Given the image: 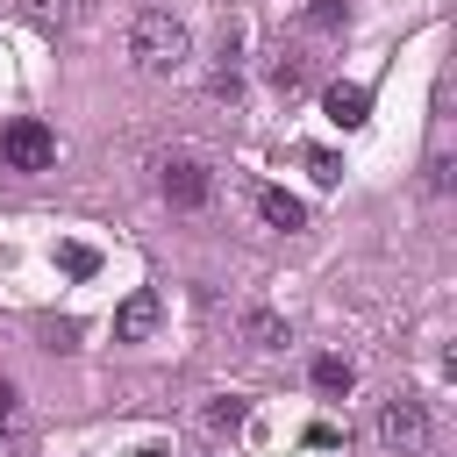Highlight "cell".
Returning <instances> with one entry per match:
<instances>
[{"instance_id": "14", "label": "cell", "mask_w": 457, "mask_h": 457, "mask_svg": "<svg viewBox=\"0 0 457 457\" xmlns=\"http://www.w3.org/2000/svg\"><path fill=\"white\" fill-rule=\"evenodd\" d=\"M57 264H64L71 278H86V271H100V257H93L86 243H57Z\"/></svg>"}, {"instance_id": "16", "label": "cell", "mask_w": 457, "mask_h": 457, "mask_svg": "<svg viewBox=\"0 0 457 457\" xmlns=\"http://www.w3.org/2000/svg\"><path fill=\"white\" fill-rule=\"evenodd\" d=\"M0 457H21V443L7 436V421H0Z\"/></svg>"}, {"instance_id": "2", "label": "cell", "mask_w": 457, "mask_h": 457, "mask_svg": "<svg viewBox=\"0 0 457 457\" xmlns=\"http://www.w3.org/2000/svg\"><path fill=\"white\" fill-rule=\"evenodd\" d=\"M371 436H378L393 457H421V450H428V436H436V421H428V400H414V393H393V400L378 407Z\"/></svg>"}, {"instance_id": "4", "label": "cell", "mask_w": 457, "mask_h": 457, "mask_svg": "<svg viewBox=\"0 0 457 457\" xmlns=\"http://www.w3.org/2000/svg\"><path fill=\"white\" fill-rule=\"evenodd\" d=\"M157 321H164L157 286H136V293L114 307V343H150V336H157Z\"/></svg>"}, {"instance_id": "15", "label": "cell", "mask_w": 457, "mask_h": 457, "mask_svg": "<svg viewBox=\"0 0 457 457\" xmlns=\"http://www.w3.org/2000/svg\"><path fill=\"white\" fill-rule=\"evenodd\" d=\"M14 407H21V393H14V378L0 371V421H14Z\"/></svg>"}, {"instance_id": "6", "label": "cell", "mask_w": 457, "mask_h": 457, "mask_svg": "<svg viewBox=\"0 0 457 457\" xmlns=\"http://www.w3.org/2000/svg\"><path fill=\"white\" fill-rule=\"evenodd\" d=\"M243 421H250V400H243V393H214V400L200 407V428H207V436H243Z\"/></svg>"}, {"instance_id": "12", "label": "cell", "mask_w": 457, "mask_h": 457, "mask_svg": "<svg viewBox=\"0 0 457 457\" xmlns=\"http://www.w3.org/2000/svg\"><path fill=\"white\" fill-rule=\"evenodd\" d=\"M343 21H350V14H343V0H307V29H314V36H336Z\"/></svg>"}, {"instance_id": "8", "label": "cell", "mask_w": 457, "mask_h": 457, "mask_svg": "<svg viewBox=\"0 0 457 457\" xmlns=\"http://www.w3.org/2000/svg\"><path fill=\"white\" fill-rule=\"evenodd\" d=\"M243 336H250L257 350H286V343H293L286 314H271V307H250V314H243Z\"/></svg>"}, {"instance_id": "10", "label": "cell", "mask_w": 457, "mask_h": 457, "mask_svg": "<svg viewBox=\"0 0 457 457\" xmlns=\"http://www.w3.org/2000/svg\"><path fill=\"white\" fill-rule=\"evenodd\" d=\"M350 386H357L350 357H314V393H321V400H343Z\"/></svg>"}, {"instance_id": "3", "label": "cell", "mask_w": 457, "mask_h": 457, "mask_svg": "<svg viewBox=\"0 0 457 457\" xmlns=\"http://www.w3.org/2000/svg\"><path fill=\"white\" fill-rule=\"evenodd\" d=\"M0 164H7V171H50V164H57V136H50V121L14 114V121L0 129Z\"/></svg>"}, {"instance_id": "7", "label": "cell", "mask_w": 457, "mask_h": 457, "mask_svg": "<svg viewBox=\"0 0 457 457\" xmlns=\"http://www.w3.org/2000/svg\"><path fill=\"white\" fill-rule=\"evenodd\" d=\"M321 107H328V121H336V129H357V121H364V107H371V93H364V86H350V79H336V86L321 93Z\"/></svg>"}, {"instance_id": "13", "label": "cell", "mask_w": 457, "mask_h": 457, "mask_svg": "<svg viewBox=\"0 0 457 457\" xmlns=\"http://www.w3.org/2000/svg\"><path fill=\"white\" fill-rule=\"evenodd\" d=\"M300 164L314 171V186H336V179H343V157H336V150H300Z\"/></svg>"}, {"instance_id": "5", "label": "cell", "mask_w": 457, "mask_h": 457, "mask_svg": "<svg viewBox=\"0 0 457 457\" xmlns=\"http://www.w3.org/2000/svg\"><path fill=\"white\" fill-rule=\"evenodd\" d=\"M164 200H171V207H207V200H214V179H207V164H193V157H171V164H164Z\"/></svg>"}, {"instance_id": "11", "label": "cell", "mask_w": 457, "mask_h": 457, "mask_svg": "<svg viewBox=\"0 0 457 457\" xmlns=\"http://www.w3.org/2000/svg\"><path fill=\"white\" fill-rule=\"evenodd\" d=\"M271 86H278V93H300V86H307V57H300V50H278V57H271Z\"/></svg>"}, {"instance_id": "1", "label": "cell", "mask_w": 457, "mask_h": 457, "mask_svg": "<svg viewBox=\"0 0 457 457\" xmlns=\"http://www.w3.org/2000/svg\"><path fill=\"white\" fill-rule=\"evenodd\" d=\"M129 57H136L143 71H186L193 36H186V21H179L171 7H143V14L129 21Z\"/></svg>"}, {"instance_id": "9", "label": "cell", "mask_w": 457, "mask_h": 457, "mask_svg": "<svg viewBox=\"0 0 457 457\" xmlns=\"http://www.w3.org/2000/svg\"><path fill=\"white\" fill-rule=\"evenodd\" d=\"M257 214H264L271 228H300V221H307V207H300L286 186H264V193H257Z\"/></svg>"}]
</instances>
